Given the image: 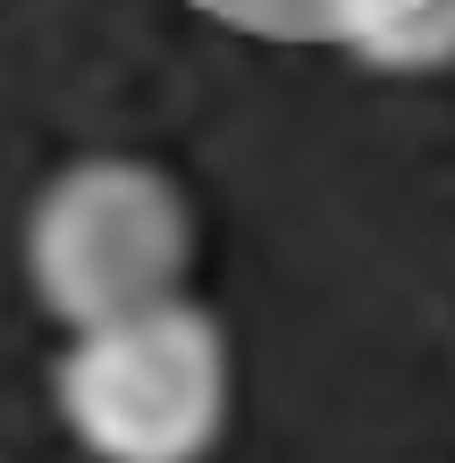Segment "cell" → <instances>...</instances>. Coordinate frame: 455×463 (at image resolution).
Wrapping results in <instances>:
<instances>
[{"mask_svg": "<svg viewBox=\"0 0 455 463\" xmlns=\"http://www.w3.org/2000/svg\"><path fill=\"white\" fill-rule=\"evenodd\" d=\"M51 404L85 463H211L236 404L228 329L194 295L68 329L51 363Z\"/></svg>", "mask_w": 455, "mask_h": 463, "instance_id": "6da1fadb", "label": "cell"}, {"mask_svg": "<svg viewBox=\"0 0 455 463\" xmlns=\"http://www.w3.org/2000/svg\"><path fill=\"white\" fill-rule=\"evenodd\" d=\"M25 287L60 329H93L136 304L185 295L194 269V211L177 177L136 152H85L25 211Z\"/></svg>", "mask_w": 455, "mask_h": 463, "instance_id": "7a4b0ae2", "label": "cell"}, {"mask_svg": "<svg viewBox=\"0 0 455 463\" xmlns=\"http://www.w3.org/2000/svg\"><path fill=\"white\" fill-rule=\"evenodd\" d=\"M312 9L363 68L431 76L455 60V0H312Z\"/></svg>", "mask_w": 455, "mask_h": 463, "instance_id": "3957f363", "label": "cell"}]
</instances>
